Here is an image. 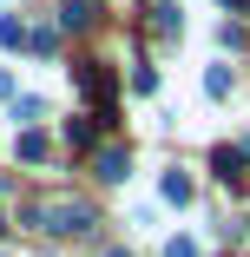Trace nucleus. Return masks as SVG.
I'll list each match as a JSON object with an SVG mask.
<instances>
[{
	"label": "nucleus",
	"mask_w": 250,
	"mask_h": 257,
	"mask_svg": "<svg viewBox=\"0 0 250 257\" xmlns=\"http://www.w3.org/2000/svg\"><path fill=\"white\" fill-rule=\"evenodd\" d=\"M33 218H40V231H53V237H79L86 224H99L86 198H46L40 211H33Z\"/></svg>",
	"instance_id": "obj_1"
},
{
	"label": "nucleus",
	"mask_w": 250,
	"mask_h": 257,
	"mask_svg": "<svg viewBox=\"0 0 250 257\" xmlns=\"http://www.w3.org/2000/svg\"><path fill=\"white\" fill-rule=\"evenodd\" d=\"M99 178H106V185L125 178V145H106V152H99Z\"/></svg>",
	"instance_id": "obj_2"
},
{
	"label": "nucleus",
	"mask_w": 250,
	"mask_h": 257,
	"mask_svg": "<svg viewBox=\"0 0 250 257\" xmlns=\"http://www.w3.org/2000/svg\"><path fill=\"white\" fill-rule=\"evenodd\" d=\"M60 20H66L73 33H86V27H92L99 14H92V0H66V14H60Z\"/></svg>",
	"instance_id": "obj_3"
},
{
	"label": "nucleus",
	"mask_w": 250,
	"mask_h": 257,
	"mask_svg": "<svg viewBox=\"0 0 250 257\" xmlns=\"http://www.w3.org/2000/svg\"><path fill=\"white\" fill-rule=\"evenodd\" d=\"M152 27H158V40H178V7H171V0L152 7Z\"/></svg>",
	"instance_id": "obj_4"
},
{
	"label": "nucleus",
	"mask_w": 250,
	"mask_h": 257,
	"mask_svg": "<svg viewBox=\"0 0 250 257\" xmlns=\"http://www.w3.org/2000/svg\"><path fill=\"white\" fill-rule=\"evenodd\" d=\"M165 198H171V204H191V178H184V172H165Z\"/></svg>",
	"instance_id": "obj_5"
},
{
	"label": "nucleus",
	"mask_w": 250,
	"mask_h": 257,
	"mask_svg": "<svg viewBox=\"0 0 250 257\" xmlns=\"http://www.w3.org/2000/svg\"><path fill=\"white\" fill-rule=\"evenodd\" d=\"M20 159H27V165L46 159V132H27V139H20Z\"/></svg>",
	"instance_id": "obj_6"
},
{
	"label": "nucleus",
	"mask_w": 250,
	"mask_h": 257,
	"mask_svg": "<svg viewBox=\"0 0 250 257\" xmlns=\"http://www.w3.org/2000/svg\"><path fill=\"white\" fill-rule=\"evenodd\" d=\"M211 165H217V178H237V172H243V145H237V152H217Z\"/></svg>",
	"instance_id": "obj_7"
},
{
	"label": "nucleus",
	"mask_w": 250,
	"mask_h": 257,
	"mask_svg": "<svg viewBox=\"0 0 250 257\" xmlns=\"http://www.w3.org/2000/svg\"><path fill=\"white\" fill-rule=\"evenodd\" d=\"M27 46H33V53H60V33H53V27H40V33H27Z\"/></svg>",
	"instance_id": "obj_8"
},
{
	"label": "nucleus",
	"mask_w": 250,
	"mask_h": 257,
	"mask_svg": "<svg viewBox=\"0 0 250 257\" xmlns=\"http://www.w3.org/2000/svg\"><path fill=\"white\" fill-rule=\"evenodd\" d=\"M165 257H197V244H191V237H171V244H165Z\"/></svg>",
	"instance_id": "obj_9"
},
{
	"label": "nucleus",
	"mask_w": 250,
	"mask_h": 257,
	"mask_svg": "<svg viewBox=\"0 0 250 257\" xmlns=\"http://www.w3.org/2000/svg\"><path fill=\"white\" fill-rule=\"evenodd\" d=\"M0 224H7V211H0Z\"/></svg>",
	"instance_id": "obj_10"
}]
</instances>
